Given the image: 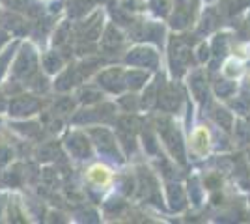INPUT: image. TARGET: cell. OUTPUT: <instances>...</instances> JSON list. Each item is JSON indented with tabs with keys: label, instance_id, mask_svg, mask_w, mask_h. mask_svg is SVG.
Masks as SVG:
<instances>
[{
	"label": "cell",
	"instance_id": "obj_2",
	"mask_svg": "<svg viewBox=\"0 0 250 224\" xmlns=\"http://www.w3.org/2000/svg\"><path fill=\"white\" fill-rule=\"evenodd\" d=\"M208 133L204 131V129H198L196 133H194V149L198 151V153H204L206 149H208V137H206Z\"/></svg>",
	"mask_w": 250,
	"mask_h": 224
},
{
	"label": "cell",
	"instance_id": "obj_1",
	"mask_svg": "<svg viewBox=\"0 0 250 224\" xmlns=\"http://www.w3.org/2000/svg\"><path fill=\"white\" fill-rule=\"evenodd\" d=\"M88 178H90V182L95 183V185H104V183H108V180H110V172L106 170L104 166H101V164H97V166H92V168H90Z\"/></svg>",
	"mask_w": 250,
	"mask_h": 224
}]
</instances>
